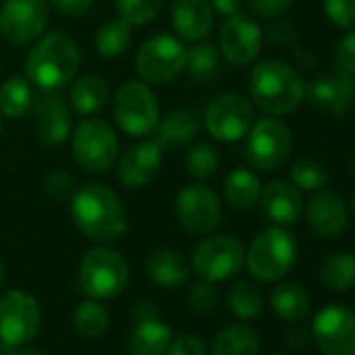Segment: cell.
Masks as SVG:
<instances>
[{
  "label": "cell",
  "instance_id": "83f0119b",
  "mask_svg": "<svg viewBox=\"0 0 355 355\" xmlns=\"http://www.w3.org/2000/svg\"><path fill=\"white\" fill-rule=\"evenodd\" d=\"M34 107L32 82L24 76H13L0 86V113L7 117H21Z\"/></svg>",
  "mask_w": 355,
  "mask_h": 355
},
{
  "label": "cell",
  "instance_id": "6da1fadb",
  "mask_svg": "<svg viewBox=\"0 0 355 355\" xmlns=\"http://www.w3.org/2000/svg\"><path fill=\"white\" fill-rule=\"evenodd\" d=\"M71 216L80 232L96 243H113L128 228L121 199L105 184H86L73 193Z\"/></svg>",
  "mask_w": 355,
  "mask_h": 355
},
{
  "label": "cell",
  "instance_id": "681fc988",
  "mask_svg": "<svg viewBox=\"0 0 355 355\" xmlns=\"http://www.w3.org/2000/svg\"><path fill=\"white\" fill-rule=\"evenodd\" d=\"M351 205H353V211H355V193H353V199H351Z\"/></svg>",
  "mask_w": 355,
  "mask_h": 355
},
{
  "label": "cell",
  "instance_id": "7dc6e473",
  "mask_svg": "<svg viewBox=\"0 0 355 355\" xmlns=\"http://www.w3.org/2000/svg\"><path fill=\"white\" fill-rule=\"evenodd\" d=\"M3 355H44V353L34 351V349H17V347H9V345H5Z\"/></svg>",
  "mask_w": 355,
  "mask_h": 355
},
{
  "label": "cell",
  "instance_id": "836d02e7",
  "mask_svg": "<svg viewBox=\"0 0 355 355\" xmlns=\"http://www.w3.org/2000/svg\"><path fill=\"white\" fill-rule=\"evenodd\" d=\"M228 303H230V309L234 315L243 318V320H253L261 313L263 309V299H261V293L251 284V282H236L232 288H230V295H228Z\"/></svg>",
  "mask_w": 355,
  "mask_h": 355
},
{
  "label": "cell",
  "instance_id": "8d00e7d4",
  "mask_svg": "<svg viewBox=\"0 0 355 355\" xmlns=\"http://www.w3.org/2000/svg\"><path fill=\"white\" fill-rule=\"evenodd\" d=\"M291 182L299 191H322L330 182V175L322 163L313 159H299L291 167Z\"/></svg>",
  "mask_w": 355,
  "mask_h": 355
},
{
  "label": "cell",
  "instance_id": "74e56055",
  "mask_svg": "<svg viewBox=\"0 0 355 355\" xmlns=\"http://www.w3.org/2000/svg\"><path fill=\"white\" fill-rule=\"evenodd\" d=\"M163 0H115L119 17L130 26H146L161 11Z\"/></svg>",
  "mask_w": 355,
  "mask_h": 355
},
{
  "label": "cell",
  "instance_id": "d590c367",
  "mask_svg": "<svg viewBox=\"0 0 355 355\" xmlns=\"http://www.w3.org/2000/svg\"><path fill=\"white\" fill-rule=\"evenodd\" d=\"M187 67L193 78L209 80L220 69V51L207 42L195 44L191 51H187Z\"/></svg>",
  "mask_w": 355,
  "mask_h": 355
},
{
  "label": "cell",
  "instance_id": "ba28073f",
  "mask_svg": "<svg viewBox=\"0 0 355 355\" xmlns=\"http://www.w3.org/2000/svg\"><path fill=\"white\" fill-rule=\"evenodd\" d=\"M113 117L130 136H148L159 123V103L144 82H125L113 101Z\"/></svg>",
  "mask_w": 355,
  "mask_h": 355
},
{
  "label": "cell",
  "instance_id": "1f68e13d",
  "mask_svg": "<svg viewBox=\"0 0 355 355\" xmlns=\"http://www.w3.org/2000/svg\"><path fill=\"white\" fill-rule=\"evenodd\" d=\"M322 284L330 291H349L355 286V255L334 253L324 259L320 268Z\"/></svg>",
  "mask_w": 355,
  "mask_h": 355
},
{
  "label": "cell",
  "instance_id": "ac0fdd59",
  "mask_svg": "<svg viewBox=\"0 0 355 355\" xmlns=\"http://www.w3.org/2000/svg\"><path fill=\"white\" fill-rule=\"evenodd\" d=\"M36 107V134L44 144H61L67 140L71 130V115L61 94L46 92L34 98Z\"/></svg>",
  "mask_w": 355,
  "mask_h": 355
},
{
  "label": "cell",
  "instance_id": "7a4b0ae2",
  "mask_svg": "<svg viewBox=\"0 0 355 355\" xmlns=\"http://www.w3.org/2000/svg\"><path fill=\"white\" fill-rule=\"evenodd\" d=\"M82 63L76 40L65 32H51L38 38L26 59V76L32 86L53 92L67 86Z\"/></svg>",
  "mask_w": 355,
  "mask_h": 355
},
{
  "label": "cell",
  "instance_id": "44dd1931",
  "mask_svg": "<svg viewBox=\"0 0 355 355\" xmlns=\"http://www.w3.org/2000/svg\"><path fill=\"white\" fill-rule=\"evenodd\" d=\"M307 224L322 239H336L347 228V209L332 191H320L307 203Z\"/></svg>",
  "mask_w": 355,
  "mask_h": 355
},
{
  "label": "cell",
  "instance_id": "c3c4849f",
  "mask_svg": "<svg viewBox=\"0 0 355 355\" xmlns=\"http://www.w3.org/2000/svg\"><path fill=\"white\" fill-rule=\"evenodd\" d=\"M5 280V266H3V259H0V284Z\"/></svg>",
  "mask_w": 355,
  "mask_h": 355
},
{
  "label": "cell",
  "instance_id": "4dcf8cb0",
  "mask_svg": "<svg viewBox=\"0 0 355 355\" xmlns=\"http://www.w3.org/2000/svg\"><path fill=\"white\" fill-rule=\"evenodd\" d=\"M272 309L278 318L297 322L309 313V297L299 284L286 282L272 293Z\"/></svg>",
  "mask_w": 355,
  "mask_h": 355
},
{
  "label": "cell",
  "instance_id": "f546056e",
  "mask_svg": "<svg viewBox=\"0 0 355 355\" xmlns=\"http://www.w3.org/2000/svg\"><path fill=\"white\" fill-rule=\"evenodd\" d=\"M94 44L96 51L107 59L121 57L132 44V26L123 19H109L96 30Z\"/></svg>",
  "mask_w": 355,
  "mask_h": 355
},
{
  "label": "cell",
  "instance_id": "603a6c76",
  "mask_svg": "<svg viewBox=\"0 0 355 355\" xmlns=\"http://www.w3.org/2000/svg\"><path fill=\"white\" fill-rule=\"evenodd\" d=\"M171 345V328L155 313L140 315V322L128 336L130 355H165Z\"/></svg>",
  "mask_w": 355,
  "mask_h": 355
},
{
  "label": "cell",
  "instance_id": "e575fe53",
  "mask_svg": "<svg viewBox=\"0 0 355 355\" xmlns=\"http://www.w3.org/2000/svg\"><path fill=\"white\" fill-rule=\"evenodd\" d=\"M184 165L193 178H197V180H207V178L216 175V171L220 167L218 148L209 142H199L187 153Z\"/></svg>",
  "mask_w": 355,
  "mask_h": 355
},
{
  "label": "cell",
  "instance_id": "b9f144b4",
  "mask_svg": "<svg viewBox=\"0 0 355 355\" xmlns=\"http://www.w3.org/2000/svg\"><path fill=\"white\" fill-rule=\"evenodd\" d=\"M336 67L347 73H355V32L340 38L336 46Z\"/></svg>",
  "mask_w": 355,
  "mask_h": 355
},
{
  "label": "cell",
  "instance_id": "277c9868",
  "mask_svg": "<svg viewBox=\"0 0 355 355\" xmlns=\"http://www.w3.org/2000/svg\"><path fill=\"white\" fill-rule=\"evenodd\" d=\"M297 261V241L280 226L268 228L255 236L247 253L249 272L263 280L274 282L284 278Z\"/></svg>",
  "mask_w": 355,
  "mask_h": 355
},
{
  "label": "cell",
  "instance_id": "2e32d148",
  "mask_svg": "<svg viewBox=\"0 0 355 355\" xmlns=\"http://www.w3.org/2000/svg\"><path fill=\"white\" fill-rule=\"evenodd\" d=\"M261 44H263L261 28L247 15L234 13L222 24L220 51L228 63L236 67L251 65L259 57Z\"/></svg>",
  "mask_w": 355,
  "mask_h": 355
},
{
  "label": "cell",
  "instance_id": "cb8c5ba5",
  "mask_svg": "<svg viewBox=\"0 0 355 355\" xmlns=\"http://www.w3.org/2000/svg\"><path fill=\"white\" fill-rule=\"evenodd\" d=\"M146 274L163 288H180L189 280V263L173 249H155L146 259Z\"/></svg>",
  "mask_w": 355,
  "mask_h": 355
},
{
  "label": "cell",
  "instance_id": "d6a6232c",
  "mask_svg": "<svg viewBox=\"0 0 355 355\" xmlns=\"http://www.w3.org/2000/svg\"><path fill=\"white\" fill-rule=\"evenodd\" d=\"M73 326L82 336L88 338H96L101 336L107 326H109V313L107 309L96 303V301H84L78 305L76 313H73Z\"/></svg>",
  "mask_w": 355,
  "mask_h": 355
},
{
  "label": "cell",
  "instance_id": "7bdbcfd3",
  "mask_svg": "<svg viewBox=\"0 0 355 355\" xmlns=\"http://www.w3.org/2000/svg\"><path fill=\"white\" fill-rule=\"evenodd\" d=\"M165 355H205V345L195 334H182L171 340Z\"/></svg>",
  "mask_w": 355,
  "mask_h": 355
},
{
  "label": "cell",
  "instance_id": "60d3db41",
  "mask_svg": "<svg viewBox=\"0 0 355 355\" xmlns=\"http://www.w3.org/2000/svg\"><path fill=\"white\" fill-rule=\"evenodd\" d=\"M218 303V295L211 286V282H201L193 288L189 297V305L195 313H209Z\"/></svg>",
  "mask_w": 355,
  "mask_h": 355
},
{
  "label": "cell",
  "instance_id": "ee69618b",
  "mask_svg": "<svg viewBox=\"0 0 355 355\" xmlns=\"http://www.w3.org/2000/svg\"><path fill=\"white\" fill-rule=\"evenodd\" d=\"M291 5H293V0H249L251 11L268 19L284 15L291 9Z\"/></svg>",
  "mask_w": 355,
  "mask_h": 355
},
{
  "label": "cell",
  "instance_id": "ffe728a7",
  "mask_svg": "<svg viewBox=\"0 0 355 355\" xmlns=\"http://www.w3.org/2000/svg\"><path fill=\"white\" fill-rule=\"evenodd\" d=\"M259 199L266 218L278 226H291L303 214V197L293 182L274 180L268 187H263Z\"/></svg>",
  "mask_w": 355,
  "mask_h": 355
},
{
  "label": "cell",
  "instance_id": "f6af8a7d",
  "mask_svg": "<svg viewBox=\"0 0 355 355\" xmlns=\"http://www.w3.org/2000/svg\"><path fill=\"white\" fill-rule=\"evenodd\" d=\"M49 5L65 17H82L92 9L94 0H49Z\"/></svg>",
  "mask_w": 355,
  "mask_h": 355
},
{
  "label": "cell",
  "instance_id": "5b68a950",
  "mask_svg": "<svg viewBox=\"0 0 355 355\" xmlns=\"http://www.w3.org/2000/svg\"><path fill=\"white\" fill-rule=\"evenodd\" d=\"M130 280L128 261L113 249L94 247L86 251L80 263V284L86 295L96 301L115 299Z\"/></svg>",
  "mask_w": 355,
  "mask_h": 355
},
{
  "label": "cell",
  "instance_id": "52a82bcc",
  "mask_svg": "<svg viewBox=\"0 0 355 355\" xmlns=\"http://www.w3.org/2000/svg\"><path fill=\"white\" fill-rule=\"evenodd\" d=\"M76 161L92 173H103L113 167L119 155V140L115 130L103 119H84L76 125L71 136Z\"/></svg>",
  "mask_w": 355,
  "mask_h": 355
},
{
  "label": "cell",
  "instance_id": "bcb514c9",
  "mask_svg": "<svg viewBox=\"0 0 355 355\" xmlns=\"http://www.w3.org/2000/svg\"><path fill=\"white\" fill-rule=\"evenodd\" d=\"M209 5H211L214 13H220V15L230 17V15L239 13L243 0H209Z\"/></svg>",
  "mask_w": 355,
  "mask_h": 355
},
{
  "label": "cell",
  "instance_id": "ab89813d",
  "mask_svg": "<svg viewBox=\"0 0 355 355\" xmlns=\"http://www.w3.org/2000/svg\"><path fill=\"white\" fill-rule=\"evenodd\" d=\"M44 193L53 201H67L73 197V180L65 171H53L44 178Z\"/></svg>",
  "mask_w": 355,
  "mask_h": 355
},
{
  "label": "cell",
  "instance_id": "3957f363",
  "mask_svg": "<svg viewBox=\"0 0 355 355\" xmlns=\"http://www.w3.org/2000/svg\"><path fill=\"white\" fill-rule=\"evenodd\" d=\"M249 92L261 111L270 115H286L305 98V84L293 65L278 59H266L251 71Z\"/></svg>",
  "mask_w": 355,
  "mask_h": 355
},
{
  "label": "cell",
  "instance_id": "f907efd6",
  "mask_svg": "<svg viewBox=\"0 0 355 355\" xmlns=\"http://www.w3.org/2000/svg\"><path fill=\"white\" fill-rule=\"evenodd\" d=\"M0 132H3V113H0Z\"/></svg>",
  "mask_w": 355,
  "mask_h": 355
},
{
  "label": "cell",
  "instance_id": "7c38bea8",
  "mask_svg": "<svg viewBox=\"0 0 355 355\" xmlns=\"http://www.w3.org/2000/svg\"><path fill=\"white\" fill-rule=\"evenodd\" d=\"M255 123L251 103L241 94H220L205 109V128L220 142H236Z\"/></svg>",
  "mask_w": 355,
  "mask_h": 355
},
{
  "label": "cell",
  "instance_id": "5bb4252c",
  "mask_svg": "<svg viewBox=\"0 0 355 355\" xmlns=\"http://www.w3.org/2000/svg\"><path fill=\"white\" fill-rule=\"evenodd\" d=\"M245 263V249L243 245L228 236H211L205 239L193 255L195 272L205 282H222L230 276H234Z\"/></svg>",
  "mask_w": 355,
  "mask_h": 355
},
{
  "label": "cell",
  "instance_id": "f35d334b",
  "mask_svg": "<svg viewBox=\"0 0 355 355\" xmlns=\"http://www.w3.org/2000/svg\"><path fill=\"white\" fill-rule=\"evenodd\" d=\"M324 11L334 26L345 30L355 28V0H324Z\"/></svg>",
  "mask_w": 355,
  "mask_h": 355
},
{
  "label": "cell",
  "instance_id": "4316f807",
  "mask_svg": "<svg viewBox=\"0 0 355 355\" xmlns=\"http://www.w3.org/2000/svg\"><path fill=\"white\" fill-rule=\"evenodd\" d=\"M109 98V86L98 76H84L80 78L69 94V103L76 113L80 115H92L105 107Z\"/></svg>",
  "mask_w": 355,
  "mask_h": 355
},
{
  "label": "cell",
  "instance_id": "7402d4cb",
  "mask_svg": "<svg viewBox=\"0 0 355 355\" xmlns=\"http://www.w3.org/2000/svg\"><path fill=\"white\" fill-rule=\"evenodd\" d=\"M214 9L209 0H175L171 7V24L178 36L197 42L214 28Z\"/></svg>",
  "mask_w": 355,
  "mask_h": 355
},
{
  "label": "cell",
  "instance_id": "f1b7e54d",
  "mask_svg": "<svg viewBox=\"0 0 355 355\" xmlns=\"http://www.w3.org/2000/svg\"><path fill=\"white\" fill-rule=\"evenodd\" d=\"M211 351L214 355H257L259 336L253 328L228 326L214 338Z\"/></svg>",
  "mask_w": 355,
  "mask_h": 355
},
{
  "label": "cell",
  "instance_id": "d6986e66",
  "mask_svg": "<svg viewBox=\"0 0 355 355\" xmlns=\"http://www.w3.org/2000/svg\"><path fill=\"white\" fill-rule=\"evenodd\" d=\"M305 96L313 107L328 109L340 115L355 101V73L338 69L328 78H318L309 86H305Z\"/></svg>",
  "mask_w": 355,
  "mask_h": 355
},
{
  "label": "cell",
  "instance_id": "9a60e30c",
  "mask_svg": "<svg viewBox=\"0 0 355 355\" xmlns=\"http://www.w3.org/2000/svg\"><path fill=\"white\" fill-rule=\"evenodd\" d=\"M313 338L324 355H355V311L328 305L313 318Z\"/></svg>",
  "mask_w": 355,
  "mask_h": 355
},
{
  "label": "cell",
  "instance_id": "8992f818",
  "mask_svg": "<svg viewBox=\"0 0 355 355\" xmlns=\"http://www.w3.org/2000/svg\"><path fill=\"white\" fill-rule=\"evenodd\" d=\"M187 67V46L169 34H157L142 42L136 55V69L144 84H167Z\"/></svg>",
  "mask_w": 355,
  "mask_h": 355
},
{
  "label": "cell",
  "instance_id": "8fae6325",
  "mask_svg": "<svg viewBox=\"0 0 355 355\" xmlns=\"http://www.w3.org/2000/svg\"><path fill=\"white\" fill-rule=\"evenodd\" d=\"M40 330V305L26 291H9L0 299V340L19 347Z\"/></svg>",
  "mask_w": 355,
  "mask_h": 355
},
{
  "label": "cell",
  "instance_id": "e0dca14e",
  "mask_svg": "<svg viewBox=\"0 0 355 355\" xmlns=\"http://www.w3.org/2000/svg\"><path fill=\"white\" fill-rule=\"evenodd\" d=\"M163 161V146L157 140H142L134 144L119 159L117 180L125 189H144L157 175Z\"/></svg>",
  "mask_w": 355,
  "mask_h": 355
},
{
  "label": "cell",
  "instance_id": "30bf717a",
  "mask_svg": "<svg viewBox=\"0 0 355 355\" xmlns=\"http://www.w3.org/2000/svg\"><path fill=\"white\" fill-rule=\"evenodd\" d=\"M49 24V0H5L0 7V36L11 46L36 42Z\"/></svg>",
  "mask_w": 355,
  "mask_h": 355
},
{
  "label": "cell",
  "instance_id": "484cf974",
  "mask_svg": "<svg viewBox=\"0 0 355 355\" xmlns=\"http://www.w3.org/2000/svg\"><path fill=\"white\" fill-rule=\"evenodd\" d=\"M261 195L259 178L249 169H234L224 180V197L234 209H251Z\"/></svg>",
  "mask_w": 355,
  "mask_h": 355
},
{
  "label": "cell",
  "instance_id": "9c48e42d",
  "mask_svg": "<svg viewBox=\"0 0 355 355\" xmlns=\"http://www.w3.org/2000/svg\"><path fill=\"white\" fill-rule=\"evenodd\" d=\"M291 130L280 119H259L247 134L245 159L253 169L272 171L280 167L291 153Z\"/></svg>",
  "mask_w": 355,
  "mask_h": 355
},
{
  "label": "cell",
  "instance_id": "4fadbf2b",
  "mask_svg": "<svg viewBox=\"0 0 355 355\" xmlns=\"http://www.w3.org/2000/svg\"><path fill=\"white\" fill-rule=\"evenodd\" d=\"M175 216L187 232L207 236L218 230L222 222V207L209 187L189 184L175 199Z\"/></svg>",
  "mask_w": 355,
  "mask_h": 355
},
{
  "label": "cell",
  "instance_id": "d4e9b609",
  "mask_svg": "<svg viewBox=\"0 0 355 355\" xmlns=\"http://www.w3.org/2000/svg\"><path fill=\"white\" fill-rule=\"evenodd\" d=\"M201 128L199 113L193 109H175L167 113L155 128L157 132V142L167 148V146H182L189 144L197 138Z\"/></svg>",
  "mask_w": 355,
  "mask_h": 355
}]
</instances>
